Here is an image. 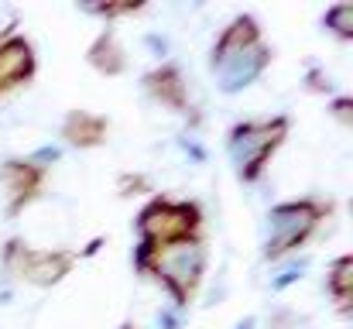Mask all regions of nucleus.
<instances>
[{"instance_id":"6e6552de","label":"nucleus","mask_w":353,"mask_h":329,"mask_svg":"<svg viewBox=\"0 0 353 329\" xmlns=\"http://www.w3.org/2000/svg\"><path fill=\"white\" fill-rule=\"evenodd\" d=\"M38 76V48L34 41L17 31V24H7L0 31V100L10 93L31 86Z\"/></svg>"},{"instance_id":"412c9836","label":"nucleus","mask_w":353,"mask_h":329,"mask_svg":"<svg viewBox=\"0 0 353 329\" xmlns=\"http://www.w3.org/2000/svg\"><path fill=\"white\" fill-rule=\"evenodd\" d=\"M158 323H161V326H165V329H179V316L165 309V312H158Z\"/></svg>"},{"instance_id":"6ab92c4d","label":"nucleus","mask_w":353,"mask_h":329,"mask_svg":"<svg viewBox=\"0 0 353 329\" xmlns=\"http://www.w3.org/2000/svg\"><path fill=\"white\" fill-rule=\"evenodd\" d=\"M31 158L38 161V165H45V168H52L59 158H62V148H38V151H31Z\"/></svg>"},{"instance_id":"2eb2a0df","label":"nucleus","mask_w":353,"mask_h":329,"mask_svg":"<svg viewBox=\"0 0 353 329\" xmlns=\"http://www.w3.org/2000/svg\"><path fill=\"white\" fill-rule=\"evenodd\" d=\"M278 264H281V271L271 275V292H285V288L299 285L305 278V271H309V257H299V254L295 257H285Z\"/></svg>"},{"instance_id":"9b49d317","label":"nucleus","mask_w":353,"mask_h":329,"mask_svg":"<svg viewBox=\"0 0 353 329\" xmlns=\"http://www.w3.org/2000/svg\"><path fill=\"white\" fill-rule=\"evenodd\" d=\"M86 66H90L93 72L107 76V79H117V76H123V72L130 69V55H127V48H123V41H120L117 28H103V31L90 41V48H86Z\"/></svg>"},{"instance_id":"7ed1b4c3","label":"nucleus","mask_w":353,"mask_h":329,"mask_svg":"<svg viewBox=\"0 0 353 329\" xmlns=\"http://www.w3.org/2000/svg\"><path fill=\"white\" fill-rule=\"evenodd\" d=\"M333 217H336V199L330 196H295V199L274 203L264 213L261 261L278 264L285 257H295Z\"/></svg>"},{"instance_id":"5701e85b","label":"nucleus","mask_w":353,"mask_h":329,"mask_svg":"<svg viewBox=\"0 0 353 329\" xmlns=\"http://www.w3.org/2000/svg\"><path fill=\"white\" fill-rule=\"evenodd\" d=\"M120 329H137V326H130V323H123V326H120Z\"/></svg>"},{"instance_id":"a211bd4d","label":"nucleus","mask_w":353,"mask_h":329,"mask_svg":"<svg viewBox=\"0 0 353 329\" xmlns=\"http://www.w3.org/2000/svg\"><path fill=\"white\" fill-rule=\"evenodd\" d=\"M305 90H309V93H326V97H333V79H330L319 66H312V69L305 72Z\"/></svg>"},{"instance_id":"f8f14e48","label":"nucleus","mask_w":353,"mask_h":329,"mask_svg":"<svg viewBox=\"0 0 353 329\" xmlns=\"http://www.w3.org/2000/svg\"><path fill=\"white\" fill-rule=\"evenodd\" d=\"M326 295L333 299L340 316H350L353 309V254L333 257V264L326 268Z\"/></svg>"},{"instance_id":"39448f33","label":"nucleus","mask_w":353,"mask_h":329,"mask_svg":"<svg viewBox=\"0 0 353 329\" xmlns=\"http://www.w3.org/2000/svg\"><path fill=\"white\" fill-rule=\"evenodd\" d=\"M137 243L144 247H175V243H203L206 240V213L199 199H179L154 192L134 217Z\"/></svg>"},{"instance_id":"aec40b11","label":"nucleus","mask_w":353,"mask_h":329,"mask_svg":"<svg viewBox=\"0 0 353 329\" xmlns=\"http://www.w3.org/2000/svg\"><path fill=\"white\" fill-rule=\"evenodd\" d=\"M179 144H182V151H185V154H192V158H196V161H206V148H199V144H196V141H192V137H189V141H185V137H182V141H179Z\"/></svg>"},{"instance_id":"f3484780","label":"nucleus","mask_w":353,"mask_h":329,"mask_svg":"<svg viewBox=\"0 0 353 329\" xmlns=\"http://www.w3.org/2000/svg\"><path fill=\"white\" fill-rule=\"evenodd\" d=\"M326 113H330V117H336L343 127H353V97H347V93H340V97H330Z\"/></svg>"},{"instance_id":"4468645a","label":"nucleus","mask_w":353,"mask_h":329,"mask_svg":"<svg viewBox=\"0 0 353 329\" xmlns=\"http://www.w3.org/2000/svg\"><path fill=\"white\" fill-rule=\"evenodd\" d=\"M323 28H326L330 34H336L343 45H350L353 41V3L350 0L326 7V14H323Z\"/></svg>"},{"instance_id":"ddd939ff","label":"nucleus","mask_w":353,"mask_h":329,"mask_svg":"<svg viewBox=\"0 0 353 329\" xmlns=\"http://www.w3.org/2000/svg\"><path fill=\"white\" fill-rule=\"evenodd\" d=\"M144 7H148L144 0H90V3H79L83 14L107 21V28H114V21H120V17H134V14H141Z\"/></svg>"},{"instance_id":"dca6fc26","label":"nucleus","mask_w":353,"mask_h":329,"mask_svg":"<svg viewBox=\"0 0 353 329\" xmlns=\"http://www.w3.org/2000/svg\"><path fill=\"white\" fill-rule=\"evenodd\" d=\"M117 192L120 196H141V192H151V182L141 172H123L117 179Z\"/></svg>"},{"instance_id":"0eeeda50","label":"nucleus","mask_w":353,"mask_h":329,"mask_svg":"<svg viewBox=\"0 0 353 329\" xmlns=\"http://www.w3.org/2000/svg\"><path fill=\"white\" fill-rule=\"evenodd\" d=\"M52 168L38 165L31 154H10L0 161V189H3V217L17 219L28 213L48 186Z\"/></svg>"},{"instance_id":"1a4fd4ad","label":"nucleus","mask_w":353,"mask_h":329,"mask_svg":"<svg viewBox=\"0 0 353 329\" xmlns=\"http://www.w3.org/2000/svg\"><path fill=\"white\" fill-rule=\"evenodd\" d=\"M141 90H144V97H148L151 103L172 110V113H179V117H185V120H199V117H196V107H192L189 79H185V72H182L179 62L165 59V62H158L154 69H148V72L141 76Z\"/></svg>"},{"instance_id":"4be33fe9","label":"nucleus","mask_w":353,"mask_h":329,"mask_svg":"<svg viewBox=\"0 0 353 329\" xmlns=\"http://www.w3.org/2000/svg\"><path fill=\"white\" fill-rule=\"evenodd\" d=\"M234 329H257V316H243V319H236Z\"/></svg>"},{"instance_id":"f257e3e1","label":"nucleus","mask_w":353,"mask_h":329,"mask_svg":"<svg viewBox=\"0 0 353 329\" xmlns=\"http://www.w3.org/2000/svg\"><path fill=\"white\" fill-rule=\"evenodd\" d=\"M210 76L223 97H236L250 90L271 66H274V45L264 41V28L257 14H236L230 17L216 41L210 45Z\"/></svg>"},{"instance_id":"f03ea898","label":"nucleus","mask_w":353,"mask_h":329,"mask_svg":"<svg viewBox=\"0 0 353 329\" xmlns=\"http://www.w3.org/2000/svg\"><path fill=\"white\" fill-rule=\"evenodd\" d=\"M130 261H134L137 275H144L165 288L175 312H185L203 288V278L210 268V247H206V240L203 243H175V247L134 243Z\"/></svg>"},{"instance_id":"20e7f679","label":"nucleus","mask_w":353,"mask_h":329,"mask_svg":"<svg viewBox=\"0 0 353 329\" xmlns=\"http://www.w3.org/2000/svg\"><path fill=\"white\" fill-rule=\"evenodd\" d=\"M292 134V117L274 113V117H247L236 120L227 130V158L234 165V175L240 186H257L274 161V154L285 148Z\"/></svg>"},{"instance_id":"423d86ee","label":"nucleus","mask_w":353,"mask_h":329,"mask_svg":"<svg viewBox=\"0 0 353 329\" xmlns=\"http://www.w3.org/2000/svg\"><path fill=\"white\" fill-rule=\"evenodd\" d=\"M100 240H93V247L86 250H76V247H34L28 243L24 237H10L0 250V268L21 281V285H31V288H55L59 281H65L76 264L97 250Z\"/></svg>"},{"instance_id":"9d476101","label":"nucleus","mask_w":353,"mask_h":329,"mask_svg":"<svg viewBox=\"0 0 353 329\" xmlns=\"http://www.w3.org/2000/svg\"><path fill=\"white\" fill-rule=\"evenodd\" d=\"M59 141L72 151H93L103 148L110 141V117L97 113V110H65V117L59 120Z\"/></svg>"}]
</instances>
